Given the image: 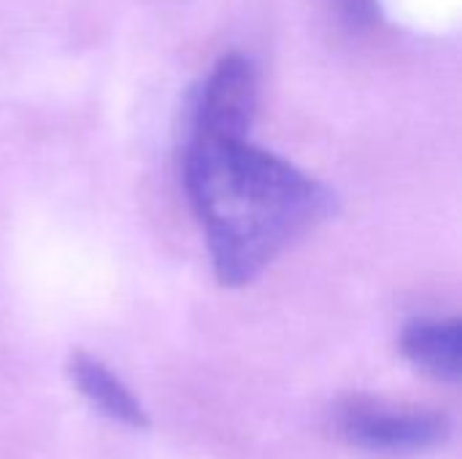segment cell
I'll return each instance as SVG.
<instances>
[{"label": "cell", "instance_id": "obj_1", "mask_svg": "<svg viewBox=\"0 0 462 459\" xmlns=\"http://www.w3.org/2000/svg\"><path fill=\"white\" fill-rule=\"evenodd\" d=\"M184 187L214 276L227 289L257 281L333 208L322 181L249 135L189 133Z\"/></svg>", "mask_w": 462, "mask_h": 459}, {"label": "cell", "instance_id": "obj_2", "mask_svg": "<svg viewBox=\"0 0 462 459\" xmlns=\"http://www.w3.org/2000/svg\"><path fill=\"white\" fill-rule=\"evenodd\" d=\"M336 427L349 446L374 454H420L452 438V419L441 411L393 409L374 400L346 403Z\"/></svg>", "mask_w": 462, "mask_h": 459}, {"label": "cell", "instance_id": "obj_3", "mask_svg": "<svg viewBox=\"0 0 462 459\" xmlns=\"http://www.w3.org/2000/svg\"><path fill=\"white\" fill-rule=\"evenodd\" d=\"M257 114V70L249 57L227 54L203 78L189 116V133L249 135Z\"/></svg>", "mask_w": 462, "mask_h": 459}, {"label": "cell", "instance_id": "obj_4", "mask_svg": "<svg viewBox=\"0 0 462 459\" xmlns=\"http://www.w3.org/2000/svg\"><path fill=\"white\" fill-rule=\"evenodd\" d=\"M403 357L439 381L455 384L462 365V325L457 317H417L401 333Z\"/></svg>", "mask_w": 462, "mask_h": 459}, {"label": "cell", "instance_id": "obj_5", "mask_svg": "<svg viewBox=\"0 0 462 459\" xmlns=\"http://www.w3.org/2000/svg\"><path fill=\"white\" fill-rule=\"evenodd\" d=\"M68 376H70L73 387L108 419H114L125 427H133V430H146L152 425L141 400L97 357H92L87 352H73L68 360Z\"/></svg>", "mask_w": 462, "mask_h": 459}]
</instances>
